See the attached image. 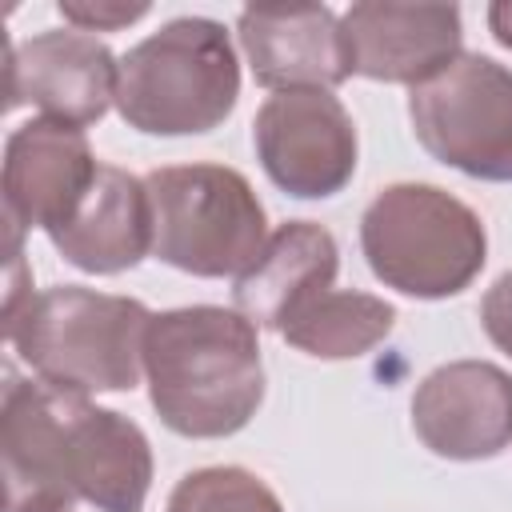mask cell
I'll use <instances>...</instances> for the list:
<instances>
[{"mask_svg":"<svg viewBox=\"0 0 512 512\" xmlns=\"http://www.w3.org/2000/svg\"><path fill=\"white\" fill-rule=\"evenodd\" d=\"M0 456L8 512H144L152 488V448L144 428L40 376H8Z\"/></svg>","mask_w":512,"mask_h":512,"instance_id":"6da1fadb","label":"cell"},{"mask_svg":"<svg viewBox=\"0 0 512 512\" xmlns=\"http://www.w3.org/2000/svg\"><path fill=\"white\" fill-rule=\"evenodd\" d=\"M144 376L164 428L192 440L232 436L264 404L256 324L220 304L152 312L144 332Z\"/></svg>","mask_w":512,"mask_h":512,"instance_id":"7a4b0ae2","label":"cell"},{"mask_svg":"<svg viewBox=\"0 0 512 512\" xmlns=\"http://www.w3.org/2000/svg\"><path fill=\"white\" fill-rule=\"evenodd\" d=\"M148 320L152 312L132 296L56 284L4 320V336L40 380L92 396L140 384Z\"/></svg>","mask_w":512,"mask_h":512,"instance_id":"3957f363","label":"cell"},{"mask_svg":"<svg viewBox=\"0 0 512 512\" xmlns=\"http://www.w3.org/2000/svg\"><path fill=\"white\" fill-rule=\"evenodd\" d=\"M240 100V64L220 20L176 16L120 56L116 108L144 136H200Z\"/></svg>","mask_w":512,"mask_h":512,"instance_id":"277c9868","label":"cell"},{"mask_svg":"<svg viewBox=\"0 0 512 512\" xmlns=\"http://www.w3.org/2000/svg\"><path fill=\"white\" fill-rule=\"evenodd\" d=\"M360 248L372 276L416 300H448L464 292L484 260V220L436 184H388L360 216Z\"/></svg>","mask_w":512,"mask_h":512,"instance_id":"5b68a950","label":"cell"},{"mask_svg":"<svg viewBox=\"0 0 512 512\" xmlns=\"http://www.w3.org/2000/svg\"><path fill=\"white\" fill-rule=\"evenodd\" d=\"M152 200V256L188 276H240L268 240L264 204L244 172L224 164H168L144 176Z\"/></svg>","mask_w":512,"mask_h":512,"instance_id":"8992f818","label":"cell"},{"mask_svg":"<svg viewBox=\"0 0 512 512\" xmlns=\"http://www.w3.org/2000/svg\"><path fill=\"white\" fill-rule=\"evenodd\" d=\"M420 148L476 180L512 184V72L480 52H460L408 96Z\"/></svg>","mask_w":512,"mask_h":512,"instance_id":"52a82bcc","label":"cell"},{"mask_svg":"<svg viewBox=\"0 0 512 512\" xmlns=\"http://www.w3.org/2000/svg\"><path fill=\"white\" fill-rule=\"evenodd\" d=\"M252 144L268 180L296 200L336 196L356 172V124L324 88L272 92L252 120Z\"/></svg>","mask_w":512,"mask_h":512,"instance_id":"ba28073f","label":"cell"},{"mask_svg":"<svg viewBox=\"0 0 512 512\" xmlns=\"http://www.w3.org/2000/svg\"><path fill=\"white\" fill-rule=\"evenodd\" d=\"M120 60L88 32L48 28L8 44V108L32 104L44 120L88 128L116 104Z\"/></svg>","mask_w":512,"mask_h":512,"instance_id":"9c48e42d","label":"cell"},{"mask_svg":"<svg viewBox=\"0 0 512 512\" xmlns=\"http://www.w3.org/2000/svg\"><path fill=\"white\" fill-rule=\"evenodd\" d=\"M412 428L444 460H492L512 444V376L488 360L432 368L412 392Z\"/></svg>","mask_w":512,"mask_h":512,"instance_id":"30bf717a","label":"cell"},{"mask_svg":"<svg viewBox=\"0 0 512 512\" xmlns=\"http://www.w3.org/2000/svg\"><path fill=\"white\" fill-rule=\"evenodd\" d=\"M340 32L352 76L408 88H420L424 80L440 76L460 56L464 40L456 4L364 0L340 16Z\"/></svg>","mask_w":512,"mask_h":512,"instance_id":"8fae6325","label":"cell"},{"mask_svg":"<svg viewBox=\"0 0 512 512\" xmlns=\"http://www.w3.org/2000/svg\"><path fill=\"white\" fill-rule=\"evenodd\" d=\"M100 160L88 148L84 128L56 120H24L4 140V220L20 228L56 232L84 192L92 188Z\"/></svg>","mask_w":512,"mask_h":512,"instance_id":"7c38bea8","label":"cell"},{"mask_svg":"<svg viewBox=\"0 0 512 512\" xmlns=\"http://www.w3.org/2000/svg\"><path fill=\"white\" fill-rule=\"evenodd\" d=\"M236 36L256 84L272 92H288V88L332 92L352 76L340 16L328 4L244 8L236 20Z\"/></svg>","mask_w":512,"mask_h":512,"instance_id":"4fadbf2b","label":"cell"},{"mask_svg":"<svg viewBox=\"0 0 512 512\" xmlns=\"http://www.w3.org/2000/svg\"><path fill=\"white\" fill-rule=\"evenodd\" d=\"M48 240L80 272L112 276L136 268L152 252L148 184L116 164H100L76 212L56 232H48Z\"/></svg>","mask_w":512,"mask_h":512,"instance_id":"5bb4252c","label":"cell"},{"mask_svg":"<svg viewBox=\"0 0 512 512\" xmlns=\"http://www.w3.org/2000/svg\"><path fill=\"white\" fill-rule=\"evenodd\" d=\"M340 268L336 240L324 224L288 220L268 232L260 256L236 276L232 304L256 328H284L312 296L328 292Z\"/></svg>","mask_w":512,"mask_h":512,"instance_id":"9a60e30c","label":"cell"},{"mask_svg":"<svg viewBox=\"0 0 512 512\" xmlns=\"http://www.w3.org/2000/svg\"><path fill=\"white\" fill-rule=\"evenodd\" d=\"M392 328H396V308L388 300L356 288H328L312 296L280 328V336L316 360H352L372 352Z\"/></svg>","mask_w":512,"mask_h":512,"instance_id":"2e32d148","label":"cell"},{"mask_svg":"<svg viewBox=\"0 0 512 512\" xmlns=\"http://www.w3.org/2000/svg\"><path fill=\"white\" fill-rule=\"evenodd\" d=\"M164 512H284V504L256 472L212 464L180 476Z\"/></svg>","mask_w":512,"mask_h":512,"instance_id":"e0dca14e","label":"cell"},{"mask_svg":"<svg viewBox=\"0 0 512 512\" xmlns=\"http://www.w3.org/2000/svg\"><path fill=\"white\" fill-rule=\"evenodd\" d=\"M56 8L76 32H116L148 16V4H124V0H60Z\"/></svg>","mask_w":512,"mask_h":512,"instance_id":"ac0fdd59","label":"cell"},{"mask_svg":"<svg viewBox=\"0 0 512 512\" xmlns=\"http://www.w3.org/2000/svg\"><path fill=\"white\" fill-rule=\"evenodd\" d=\"M480 324L488 340L512 360V268L492 280V288L480 300Z\"/></svg>","mask_w":512,"mask_h":512,"instance_id":"d6986e66","label":"cell"},{"mask_svg":"<svg viewBox=\"0 0 512 512\" xmlns=\"http://www.w3.org/2000/svg\"><path fill=\"white\" fill-rule=\"evenodd\" d=\"M488 28H492V36H496L504 48H512V0L488 4Z\"/></svg>","mask_w":512,"mask_h":512,"instance_id":"ffe728a7","label":"cell"},{"mask_svg":"<svg viewBox=\"0 0 512 512\" xmlns=\"http://www.w3.org/2000/svg\"><path fill=\"white\" fill-rule=\"evenodd\" d=\"M48 512H80V508H48Z\"/></svg>","mask_w":512,"mask_h":512,"instance_id":"44dd1931","label":"cell"}]
</instances>
